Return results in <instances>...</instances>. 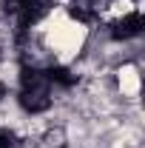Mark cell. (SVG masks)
Returning <instances> with one entry per match:
<instances>
[{"instance_id": "1", "label": "cell", "mask_w": 145, "mask_h": 148, "mask_svg": "<svg viewBox=\"0 0 145 148\" xmlns=\"http://www.w3.org/2000/svg\"><path fill=\"white\" fill-rule=\"evenodd\" d=\"M20 106L31 114H40L51 106V94H49V88H23L20 91Z\"/></svg>"}, {"instance_id": "2", "label": "cell", "mask_w": 145, "mask_h": 148, "mask_svg": "<svg viewBox=\"0 0 145 148\" xmlns=\"http://www.w3.org/2000/svg\"><path fill=\"white\" fill-rule=\"evenodd\" d=\"M142 29H145V20L140 12H131L128 17H122L117 26H114V32H111V37L114 40H131V37H137V34H142Z\"/></svg>"}, {"instance_id": "3", "label": "cell", "mask_w": 145, "mask_h": 148, "mask_svg": "<svg viewBox=\"0 0 145 148\" xmlns=\"http://www.w3.org/2000/svg\"><path fill=\"white\" fill-rule=\"evenodd\" d=\"M20 80H23V88H49V80H46V74L37 71V69H23Z\"/></svg>"}, {"instance_id": "4", "label": "cell", "mask_w": 145, "mask_h": 148, "mask_svg": "<svg viewBox=\"0 0 145 148\" xmlns=\"http://www.w3.org/2000/svg\"><path fill=\"white\" fill-rule=\"evenodd\" d=\"M46 80H49V83H60V86H66V88L77 83V77H74L71 71H66V69H60V66H57V69H49V71H46Z\"/></svg>"}, {"instance_id": "5", "label": "cell", "mask_w": 145, "mask_h": 148, "mask_svg": "<svg viewBox=\"0 0 145 148\" xmlns=\"http://www.w3.org/2000/svg\"><path fill=\"white\" fill-rule=\"evenodd\" d=\"M68 14H71L74 20H83V23H91V20H94V12L85 9V6H71V9H68Z\"/></svg>"}, {"instance_id": "6", "label": "cell", "mask_w": 145, "mask_h": 148, "mask_svg": "<svg viewBox=\"0 0 145 148\" xmlns=\"http://www.w3.org/2000/svg\"><path fill=\"white\" fill-rule=\"evenodd\" d=\"M46 143H49V145H66V131L63 128H51L49 131V134H46Z\"/></svg>"}, {"instance_id": "7", "label": "cell", "mask_w": 145, "mask_h": 148, "mask_svg": "<svg viewBox=\"0 0 145 148\" xmlns=\"http://www.w3.org/2000/svg\"><path fill=\"white\" fill-rule=\"evenodd\" d=\"M0 148H17L14 134H9V131H0Z\"/></svg>"}, {"instance_id": "8", "label": "cell", "mask_w": 145, "mask_h": 148, "mask_svg": "<svg viewBox=\"0 0 145 148\" xmlns=\"http://www.w3.org/2000/svg\"><path fill=\"white\" fill-rule=\"evenodd\" d=\"M14 3H17V6H14V9H23V6H29V3H31V0H14Z\"/></svg>"}, {"instance_id": "9", "label": "cell", "mask_w": 145, "mask_h": 148, "mask_svg": "<svg viewBox=\"0 0 145 148\" xmlns=\"http://www.w3.org/2000/svg\"><path fill=\"white\" fill-rule=\"evenodd\" d=\"M3 97H6V86L0 83V100H3Z\"/></svg>"}]
</instances>
